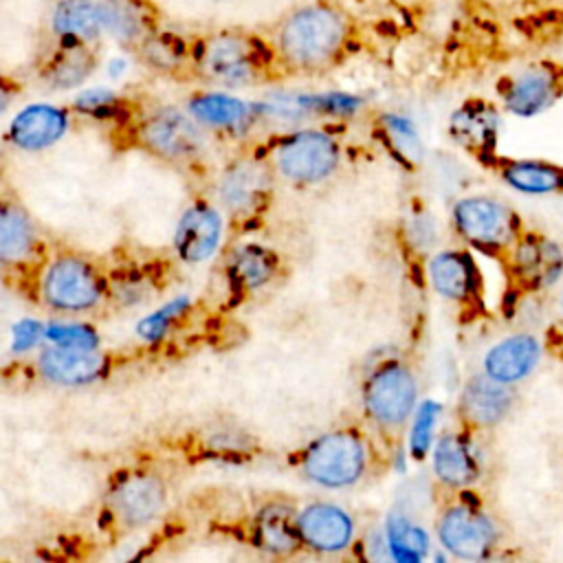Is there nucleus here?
Segmentation results:
<instances>
[{"instance_id": "obj_1", "label": "nucleus", "mask_w": 563, "mask_h": 563, "mask_svg": "<svg viewBox=\"0 0 563 563\" xmlns=\"http://www.w3.org/2000/svg\"><path fill=\"white\" fill-rule=\"evenodd\" d=\"M391 462L361 416L332 424L288 453V466L303 482L325 490L356 488L380 477Z\"/></svg>"}, {"instance_id": "obj_2", "label": "nucleus", "mask_w": 563, "mask_h": 563, "mask_svg": "<svg viewBox=\"0 0 563 563\" xmlns=\"http://www.w3.org/2000/svg\"><path fill=\"white\" fill-rule=\"evenodd\" d=\"M15 292L55 314H88L106 308L110 266L75 246L51 244L29 271L4 275Z\"/></svg>"}, {"instance_id": "obj_3", "label": "nucleus", "mask_w": 563, "mask_h": 563, "mask_svg": "<svg viewBox=\"0 0 563 563\" xmlns=\"http://www.w3.org/2000/svg\"><path fill=\"white\" fill-rule=\"evenodd\" d=\"M420 363L409 350H389L363 372L361 418L391 457L405 449L420 407Z\"/></svg>"}, {"instance_id": "obj_4", "label": "nucleus", "mask_w": 563, "mask_h": 563, "mask_svg": "<svg viewBox=\"0 0 563 563\" xmlns=\"http://www.w3.org/2000/svg\"><path fill=\"white\" fill-rule=\"evenodd\" d=\"M350 42L352 26L339 9L306 4L275 24L271 46L282 73L321 75L343 62Z\"/></svg>"}, {"instance_id": "obj_5", "label": "nucleus", "mask_w": 563, "mask_h": 563, "mask_svg": "<svg viewBox=\"0 0 563 563\" xmlns=\"http://www.w3.org/2000/svg\"><path fill=\"white\" fill-rule=\"evenodd\" d=\"M433 532L438 543L455 559L486 561L497 556L510 541V526L504 515L473 488H431Z\"/></svg>"}, {"instance_id": "obj_6", "label": "nucleus", "mask_w": 563, "mask_h": 563, "mask_svg": "<svg viewBox=\"0 0 563 563\" xmlns=\"http://www.w3.org/2000/svg\"><path fill=\"white\" fill-rule=\"evenodd\" d=\"M112 128L114 145L143 152L169 165L191 167L207 154V130L176 106H134Z\"/></svg>"}, {"instance_id": "obj_7", "label": "nucleus", "mask_w": 563, "mask_h": 563, "mask_svg": "<svg viewBox=\"0 0 563 563\" xmlns=\"http://www.w3.org/2000/svg\"><path fill=\"white\" fill-rule=\"evenodd\" d=\"M189 73L218 88H249L282 75L273 46L240 29H224L189 46Z\"/></svg>"}, {"instance_id": "obj_8", "label": "nucleus", "mask_w": 563, "mask_h": 563, "mask_svg": "<svg viewBox=\"0 0 563 563\" xmlns=\"http://www.w3.org/2000/svg\"><path fill=\"white\" fill-rule=\"evenodd\" d=\"M172 486L154 464H134L112 473L101 499L99 526L110 537L152 526L169 506Z\"/></svg>"}, {"instance_id": "obj_9", "label": "nucleus", "mask_w": 563, "mask_h": 563, "mask_svg": "<svg viewBox=\"0 0 563 563\" xmlns=\"http://www.w3.org/2000/svg\"><path fill=\"white\" fill-rule=\"evenodd\" d=\"M451 227L464 246L497 266L506 262L528 231V222L508 200L488 194L460 198L451 207Z\"/></svg>"}, {"instance_id": "obj_10", "label": "nucleus", "mask_w": 563, "mask_h": 563, "mask_svg": "<svg viewBox=\"0 0 563 563\" xmlns=\"http://www.w3.org/2000/svg\"><path fill=\"white\" fill-rule=\"evenodd\" d=\"M275 176L295 187L328 180L343 161V143L328 128H299L275 136L264 150Z\"/></svg>"}, {"instance_id": "obj_11", "label": "nucleus", "mask_w": 563, "mask_h": 563, "mask_svg": "<svg viewBox=\"0 0 563 563\" xmlns=\"http://www.w3.org/2000/svg\"><path fill=\"white\" fill-rule=\"evenodd\" d=\"M499 271L504 277V292L499 303L501 312L510 317L526 299L545 292L561 279L563 249L539 229L528 227Z\"/></svg>"}, {"instance_id": "obj_12", "label": "nucleus", "mask_w": 563, "mask_h": 563, "mask_svg": "<svg viewBox=\"0 0 563 563\" xmlns=\"http://www.w3.org/2000/svg\"><path fill=\"white\" fill-rule=\"evenodd\" d=\"M427 275L433 292L453 308L462 323H477L490 317L486 279L475 251L468 246L462 244L438 251L427 264Z\"/></svg>"}, {"instance_id": "obj_13", "label": "nucleus", "mask_w": 563, "mask_h": 563, "mask_svg": "<svg viewBox=\"0 0 563 563\" xmlns=\"http://www.w3.org/2000/svg\"><path fill=\"white\" fill-rule=\"evenodd\" d=\"M275 172L262 150L231 158L213 180L218 207L238 222H257L275 196Z\"/></svg>"}, {"instance_id": "obj_14", "label": "nucleus", "mask_w": 563, "mask_h": 563, "mask_svg": "<svg viewBox=\"0 0 563 563\" xmlns=\"http://www.w3.org/2000/svg\"><path fill=\"white\" fill-rule=\"evenodd\" d=\"M136 354L123 350L44 345L31 361L33 374L55 387H88L103 383L128 365L136 363Z\"/></svg>"}, {"instance_id": "obj_15", "label": "nucleus", "mask_w": 563, "mask_h": 563, "mask_svg": "<svg viewBox=\"0 0 563 563\" xmlns=\"http://www.w3.org/2000/svg\"><path fill=\"white\" fill-rule=\"evenodd\" d=\"M220 528L235 541L273 559H295L306 552L297 530V504L282 495L262 499L249 515Z\"/></svg>"}, {"instance_id": "obj_16", "label": "nucleus", "mask_w": 563, "mask_h": 563, "mask_svg": "<svg viewBox=\"0 0 563 563\" xmlns=\"http://www.w3.org/2000/svg\"><path fill=\"white\" fill-rule=\"evenodd\" d=\"M519 405V387L501 383L486 372L471 374L455 398L453 424L473 438L497 431L515 413Z\"/></svg>"}, {"instance_id": "obj_17", "label": "nucleus", "mask_w": 563, "mask_h": 563, "mask_svg": "<svg viewBox=\"0 0 563 563\" xmlns=\"http://www.w3.org/2000/svg\"><path fill=\"white\" fill-rule=\"evenodd\" d=\"M48 249L51 244L33 222L29 209L11 183L0 176V271L4 275L29 271Z\"/></svg>"}, {"instance_id": "obj_18", "label": "nucleus", "mask_w": 563, "mask_h": 563, "mask_svg": "<svg viewBox=\"0 0 563 563\" xmlns=\"http://www.w3.org/2000/svg\"><path fill=\"white\" fill-rule=\"evenodd\" d=\"M172 449L187 462H229L255 460L264 449L262 440L240 422H202L196 429L172 438Z\"/></svg>"}, {"instance_id": "obj_19", "label": "nucleus", "mask_w": 563, "mask_h": 563, "mask_svg": "<svg viewBox=\"0 0 563 563\" xmlns=\"http://www.w3.org/2000/svg\"><path fill=\"white\" fill-rule=\"evenodd\" d=\"M222 279L229 306H238L282 279V255L260 242H240L222 255Z\"/></svg>"}, {"instance_id": "obj_20", "label": "nucleus", "mask_w": 563, "mask_h": 563, "mask_svg": "<svg viewBox=\"0 0 563 563\" xmlns=\"http://www.w3.org/2000/svg\"><path fill=\"white\" fill-rule=\"evenodd\" d=\"M297 530L303 550L319 556H336L354 548L358 526L350 510L334 501L312 499L297 506Z\"/></svg>"}, {"instance_id": "obj_21", "label": "nucleus", "mask_w": 563, "mask_h": 563, "mask_svg": "<svg viewBox=\"0 0 563 563\" xmlns=\"http://www.w3.org/2000/svg\"><path fill=\"white\" fill-rule=\"evenodd\" d=\"M497 92L510 114H541L563 97V64L534 62L504 77L497 86Z\"/></svg>"}, {"instance_id": "obj_22", "label": "nucleus", "mask_w": 563, "mask_h": 563, "mask_svg": "<svg viewBox=\"0 0 563 563\" xmlns=\"http://www.w3.org/2000/svg\"><path fill=\"white\" fill-rule=\"evenodd\" d=\"M477 438L457 429L455 424L440 431L431 442V473L433 488H473L482 479V457Z\"/></svg>"}, {"instance_id": "obj_23", "label": "nucleus", "mask_w": 563, "mask_h": 563, "mask_svg": "<svg viewBox=\"0 0 563 563\" xmlns=\"http://www.w3.org/2000/svg\"><path fill=\"white\" fill-rule=\"evenodd\" d=\"M222 211L207 198L194 200L178 218L174 229V255L183 264L207 262L222 240Z\"/></svg>"}, {"instance_id": "obj_24", "label": "nucleus", "mask_w": 563, "mask_h": 563, "mask_svg": "<svg viewBox=\"0 0 563 563\" xmlns=\"http://www.w3.org/2000/svg\"><path fill=\"white\" fill-rule=\"evenodd\" d=\"M477 165L495 174L504 185L528 196H561L563 165L548 158H519L499 152L488 154Z\"/></svg>"}, {"instance_id": "obj_25", "label": "nucleus", "mask_w": 563, "mask_h": 563, "mask_svg": "<svg viewBox=\"0 0 563 563\" xmlns=\"http://www.w3.org/2000/svg\"><path fill=\"white\" fill-rule=\"evenodd\" d=\"M185 110L207 130L218 134L242 136L246 134L260 114L264 112L262 103H251L240 97L220 90H200L187 99Z\"/></svg>"}, {"instance_id": "obj_26", "label": "nucleus", "mask_w": 563, "mask_h": 563, "mask_svg": "<svg viewBox=\"0 0 563 563\" xmlns=\"http://www.w3.org/2000/svg\"><path fill=\"white\" fill-rule=\"evenodd\" d=\"M70 128V108L51 103H31L22 108L7 125L4 141L22 152H42L57 141Z\"/></svg>"}, {"instance_id": "obj_27", "label": "nucleus", "mask_w": 563, "mask_h": 563, "mask_svg": "<svg viewBox=\"0 0 563 563\" xmlns=\"http://www.w3.org/2000/svg\"><path fill=\"white\" fill-rule=\"evenodd\" d=\"M497 128L499 117L495 106L482 99L462 103L449 121V134L453 143L460 145L475 163L497 152Z\"/></svg>"}, {"instance_id": "obj_28", "label": "nucleus", "mask_w": 563, "mask_h": 563, "mask_svg": "<svg viewBox=\"0 0 563 563\" xmlns=\"http://www.w3.org/2000/svg\"><path fill=\"white\" fill-rule=\"evenodd\" d=\"M99 55L92 42L77 37H59L57 48L42 62L40 79L51 90L79 88L97 70Z\"/></svg>"}, {"instance_id": "obj_29", "label": "nucleus", "mask_w": 563, "mask_h": 563, "mask_svg": "<svg viewBox=\"0 0 563 563\" xmlns=\"http://www.w3.org/2000/svg\"><path fill=\"white\" fill-rule=\"evenodd\" d=\"M541 354H543V343L534 334L530 332L510 334L497 341L486 352L482 372H486L488 376L501 383L519 385L534 372Z\"/></svg>"}, {"instance_id": "obj_30", "label": "nucleus", "mask_w": 563, "mask_h": 563, "mask_svg": "<svg viewBox=\"0 0 563 563\" xmlns=\"http://www.w3.org/2000/svg\"><path fill=\"white\" fill-rule=\"evenodd\" d=\"M106 33L128 46H141L154 33L152 9L143 0H103Z\"/></svg>"}, {"instance_id": "obj_31", "label": "nucleus", "mask_w": 563, "mask_h": 563, "mask_svg": "<svg viewBox=\"0 0 563 563\" xmlns=\"http://www.w3.org/2000/svg\"><path fill=\"white\" fill-rule=\"evenodd\" d=\"M53 31L57 37L97 40L106 33L103 0H59L53 11Z\"/></svg>"}, {"instance_id": "obj_32", "label": "nucleus", "mask_w": 563, "mask_h": 563, "mask_svg": "<svg viewBox=\"0 0 563 563\" xmlns=\"http://www.w3.org/2000/svg\"><path fill=\"white\" fill-rule=\"evenodd\" d=\"M385 543L398 561H416L427 550V537L420 526L398 512H391L385 528Z\"/></svg>"}, {"instance_id": "obj_33", "label": "nucleus", "mask_w": 563, "mask_h": 563, "mask_svg": "<svg viewBox=\"0 0 563 563\" xmlns=\"http://www.w3.org/2000/svg\"><path fill=\"white\" fill-rule=\"evenodd\" d=\"M189 310H191L189 297L172 299V301H167L163 308H158L156 312L147 314V317L139 323V334H141L145 341L156 343V341H161V339L169 332V328H172L174 323H178L185 314H189Z\"/></svg>"}, {"instance_id": "obj_34", "label": "nucleus", "mask_w": 563, "mask_h": 563, "mask_svg": "<svg viewBox=\"0 0 563 563\" xmlns=\"http://www.w3.org/2000/svg\"><path fill=\"white\" fill-rule=\"evenodd\" d=\"M380 136L385 143L391 147V152L398 156V161H416L420 150H418V139L413 134V128L398 117H383L380 119Z\"/></svg>"}, {"instance_id": "obj_35", "label": "nucleus", "mask_w": 563, "mask_h": 563, "mask_svg": "<svg viewBox=\"0 0 563 563\" xmlns=\"http://www.w3.org/2000/svg\"><path fill=\"white\" fill-rule=\"evenodd\" d=\"M435 418H438V405L435 402H420L416 416H413V422H411V440H409V449H411V455L413 460H422L427 455V451L431 449V442H433V435H431V429L435 424Z\"/></svg>"}, {"instance_id": "obj_36", "label": "nucleus", "mask_w": 563, "mask_h": 563, "mask_svg": "<svg viewBox=\"0 0 563 563\" xmlns=\"http://www.w3.org/2000/svg\"><path fill=\"white\" fill-rule=\"evenodd\" d=\"M46 339L55 345H75V347H99V336L92 328L84 323H53L44 330Z\"/></svg>"}, {"instance_id": "obj_37", "label": "nucleus", "mask_w": 563, "mask_h": 563, "mask_svg": "<svg viewBox=\"0 0 563 563\" xmlns=\"http://www.w3.org/2000/svg\"><path fill=\"white\" fill-rule=\"evenodd\" d=\"M20 95V84H15L11 77L0 75V117L9 110V106Z\"/></svg>"}, {"instance_id": "obj_38", "label": "nucleus", "mask_w": 563, "mask_h": 563, "mask_svg": "<svg viewBox=\"0 0 563 563\" xmlns=\"http://www.w3.org/2000/svg\"><path fill=\"white\" fill-rule=\"evenodd\" d=\"M543 347L552 354V356H556L561 363H563V332H559V330H548L545 332V341H543Z\"/></svg>"}, {"instance_id": "obj_39", "label": "nucleus", "mask_w": 563, "mask_h": 563, "mask_svg": "<svg viewBox=\"0 0 563 563\" xmlns=\"http://www.w3.org/2000/svg\"><path fill=\"white\" fill-rule=\"evenodd\" d=\"M552 330H559V332H563V295H561V319L552 325Z\"/></svg>"}]
</instances>
